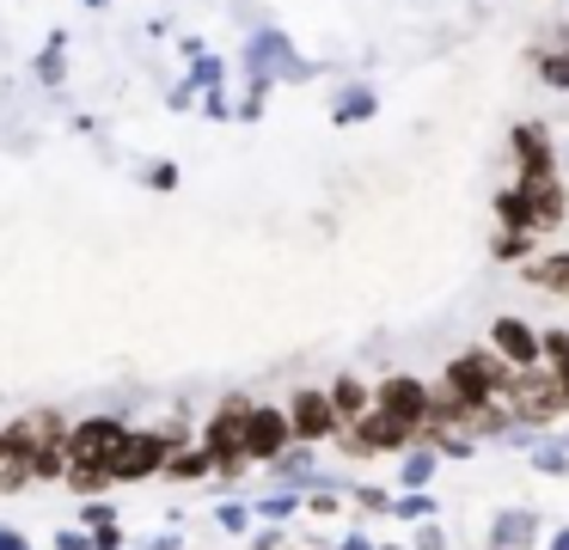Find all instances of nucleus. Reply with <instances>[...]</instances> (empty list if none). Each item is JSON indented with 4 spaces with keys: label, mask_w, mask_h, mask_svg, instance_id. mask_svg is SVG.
Masks as SVG:
<instances>
[{
    "label": "nucleus",
    "mask_w": 569,
    "mask_h": 550,
    "mask_svg": "<svg viewBox=\"0 0 569 550\" xmlns=\"http://www.w3.org/2000/svg\"><path fill=\"white\" fill-rule=\"evenodd\" d=\"M508 373H515V367H502L490 349H466V354H453V361L441 367V391H447V398H459L466 410H478V403L502 398Z\"/></svg>",
    "instance_id": "obj_1"
},
{
    "label": "nucleus",
    "mask_w": 569,
    "mask_h": 550,
    "mask_svg": "<svg viewBox=\"0 0 569 550\" xmlns=\"http://www.w3.org/2000/svg\"><path fill=\"white\" fill-rule=\"evenodd\" d=\"M172 447H184V440H178V428H129L123 447H117V459L104 464V471H111V483H141V477H160L166 459H172Z\"/></svg>",
    "instance_id": "obj_2"
},
{
    "label": "nucleus",
    "mask_w": 569,
    "mask_h": 550,
    "mask_svg": "<svg viewBox=\"0 0 569 550\" xmlns=\"http://www.w3.org/2000/svg\"><path fill=\"white\" fill-rule=\"evenodd\" d=\"M502 410L515 416V422H551V416L569 410V398L545 367H520V373H508V386H502Z\"/></svg>",
    "instance_id": "obj_3"
},
{
    "label": "nucleus",
    "mask_w": 569,
    "mask_h": 550,
    "mask_svg": "<svg viewBox=\"0 0 569 550\" xmlns=\"http://www.w3.org/2000/svg\"><path fill=\"white\" fill-rule=\"evenodd\" d=\"M123 434H129L123 416H80V422H68L62 452H68V464H111Z\"/></svg>",
    "instance_id": "obj_4"
},
{
    "label": "nucleus",
    "mask_w": 569,
    "mask_h": 550,
    "mask_svg": "<svg viewBox=\"0 0 569 550\" xmlns=\"http://www.w3.org/2000/svg\"><path fill=\"white\" fill-rule=\"evenodd\" d=\"M246 410H251V398H227L209 416V428H202V447L214 452V471H227V477L246 464Z\"/></svg>",
    "instance_id": "obj_5"
},
{
    "label": "nucleus",
    "mask_w": 569,
    "mask_h": 550,
    "mask_svg": "<svg viewBox=\"0 0 569 550\" xmlns=\"http://www.w3.org/2000/svg\"><path fill=\"white\" fill-rule=\"evenodd\" d=\"M373 410H386V416H398V422L422 428V422H429V410H435V386H429V379H417V373H386L380 386H373Z\"/></svg>",
    "instance_id": "obj_6"
},
{
    "label": "nucleus",
    "mask_w": 569,
    "mask_h": 550,
    "mask_svg": "<svg viewBox=\"0 0 569 550\" xmlns=\"http://www.w3.org/2000/svg\"><path fill=\"white\" fill-rule=\"evenodd\" d=\"M288 410V434L300 440V447H319V440H337L343 428H337V410H331V398H325L319 386H300L295 398L282 403Z\"/></svg>",
    "instance_id": "obj_7"
},
{
    "label": "nucleus",
    "mask_w": 569,
    "mask_h": 550,
    "mask_svg": "<svg viewBox=\"0 0 569 550\" xmlns=\"http://www.w3.org/2000/svg\"><path fill=\"white\" fill-rule=\"evenodd\" d=\"M490 354H496L502 367H515V373H520V367H545L539 330H532L527 318H515V312H502V318L490 324Z\"/></svg>",
    "instance_id": "obj_8"
},
{
    "label": "nucleus",
    "mask_w": 569,
    "mask_h": 550,
    "mask_svg": "<svg viewBox=\"0 0 569 550\" xmlns=\"http://www.w3.org/2000/svg\"><path fill=\"white\" fill-rule=\"evenodd\" d=\"M343 440H349V452H405V447H417V428L386 410H368L361 422L343 428Z\"/></svg>",
    "instance_id": "obj_9"
},
{
    "label": "nucleus",
    "mask_w": 569,
    "mask_h": 550,
    "mask_svg": "<svg viewBox=\"0 0 569 550\" xmlns=\"http://www.w3.org/2000/svg\"><path fill=\"white\" fill-rule=\"evenodd\" d=\"M288 447H295V434H288V410H276V403H251L246 410V464L251 459H282Z\"/></svg>",
    "instance_id": "obj_10"
},
{
    "label": "nucleus",
    "mask_w": 569,
    "mask_h": 550,
    "mask_svg": "<svg viewBox=\"0 0 569 550\" xmlns=\"http://www.w3.org/2000/svg\"><path fill=\"white\" fill-rule=\"evenodd\" d=\"M508 147H515V159H520V178H557V147H551V129H545V122H515Z\"/></svg>",
    "instance_id": "obj_11"
},
{
    "label": "nucleus",
    "mask_w": 569,
    "mask_h": 550,
    "mask_svg": "<svg viewBox=\"0 0 569 550\" xmlns=\"http://www.w3.org/2000/svg\"><path fill=\"white\" fill-rule=\"evenodd\" d=\"M520 190V208H527V232H545V227H557V220H563V183L557 178H520L515 183Z\"/></svg>",
    "instance_id": "obj_12"
},
{
    "label": "nucleus",
    "mask_w": 569,
    "mask_h": 550,
    "mask_svg": "<svg viewBox=\"0 0 569 550\" xmlns=\"http://www.w3.org/2000/svg\"><path fill=\"white\" fill-rule=\"evenodd\" d=\"M325 398H331V410H337V428L361 422V416L373 410V386H368V379H356V373H337L331 386H325Z\"/></svg>",
    "instance_id": "obj_13"
},
{
    "label": "nucleus",
    "mask_w": 569,
    "mask_h": 550,
    "mask_svg": "<svg viewBox=\"0 0 569 550\" xmlns=\"http://www.w3.org/2000/svg\"><path fill=\"white\" fill-rule=\"evenodd\" d=\"M172 483H202V477H214V452L202 447V440H190V447H172V459H166V471Z\"/></svg>",
    "instance_id": "obj_14"
},
{
    "label": "nucleus",
    "mask_w": 569,
    "mask_h": 550,
    "mask_svg": "<svg viewBox=\"0 0 569 550\" xmlns=\"http://www.w3.org/2000/svg\"><path fill=\"white\" fill-rule=\"evenodd\" d=\"M520 544H539V513H502L490 526V550H520Z\"/></svg>",
    "instance_id": "obj_15"
},
{
    "label": "nucleus",
    "mask_w": 569,
    "mask_h": 550,
    "mask_svg": "<svg viewBox=\"0 0 569 550\" xmlns=\"http://www.w3.org/2000/svg\"><path fill=\"white\" fill-rule=\"evenodd\" d=\"M520 276L532 281V288H545V293H569V251H551V257H532Z\"/></svg>",
    "instance_id": "obj_16"
},
{
    "label": "nucleus",
    "mask_w": 569,
    "mask_h": 550,
    "mask_svg": "<svg viewBox=\"0 0 569 550\" xmlns=\"http://www.w3.org/2000/svg\"><path fill=\"white\" fill-rule=\"evenodd\" d=\"M545 373L563 386V398H569V330H545Z\"/></svg>",
    "instance_id": "obj_17"
},
{
    "label": "nucleus",
    "mask_w": 569,
    "mask_h": 550,
    "mask_svg": "<svg viewBox=\"0 0 569 550\" xmlns=\"http://www.w3.org/2000/svg\"><path fill=\"white\" fill-rule=\"evenodd\" d=\"M68 489H74V496H104V489H111V471H104V464H68V477H62Z\"/></svg>",
    "instance_id": "obj_18"
},
{
    "label": "nucleus",
    "mask_w": 569,
    "mask_h": 550,
    "mask_svg": "<svg viewBox=\"0 0 569 550\" xmlns=\"http://www.w3.org/2000/svg\"><path fill=\"white\" fill-rule=\"evenodd\" d=\"M276 477H282V483H295V489H300V483H312V477H319V471H312V452H307V447H300V452L288 447L282 459H276Z\"/></svg>",
    "instance_id": "obj_19"
},
{
    "label": "nucleus",
    "mask_w": 569,
    "mask_h": 550,
    "mask_svg": "<svg viewBox=\"0 0 569 550\" xmlns=\"http://www.w3.org/2000/svg\"><path fill=\"white\" fill-rule=\"evenodd\" d=\"M435 464H441V452H410V459H405V471H398V483H405V489H429Z\"/></svg>",
    "instance_id": "obj_20"
},
{
    "label": "nucleus",
    "mask_w": 569,
    "mask_h": 550,
    "mask_svg": "<svg viewBox=\"0 0 569 550\" xmlns=\"http://www.w3.org/2000/svg\"><path fill=\"white\" fill-rule=\"evenodd\" d=\"M539 80L557 86V92H569V49H545V56H539Z\"/></svg>",
    "instance_id": "obj_21"
},
{
    "label": "nucleus",
    "mask_w": 569,
    "mask_h": 550,
    "mask_svg": "<svg viewBox=\"0 0 569 550\" xmlns=\"http://www.w3.org/2000/svg\"><path fill=\"white\" fill-rule=\"evenodd\" d=\"M368 110H373V92H368V86H356V92L337 98V122H368Z\"/></svg>",
    "instance_id": "obj_22"
},
{
    "label": "nucleus",
    "mask_w": 569,
    "mask_h": 550,
    "mask_svg": "<svg viewBox=\"0 0 569 550\" xmlns=\"http://www.w3.org/2000/svg\"><path fill=\"white\" fill-rule=\"evenodd\" d=\"M392 513H398V520H435V496L410 489V496H398V501H392Z\"/></svg>",
    "instance_id": "obj_23"
},
{
    "label": "nucleus",
    "mask_w": 569,
    "mask_h": 550,
    "mask_svg": "<svg viewBox=\"0 0 569 550\" xmlns=\"http://www.w3.org/2000/svg\"><path fill=\"white\" fill-rule=\"evenodd\" d=\"M300 508H307V513H343V501H337L331 489H319V496H307Z\"/></svg>",
    "instance_id": "obj_24"
},
{
    "label": "nucleus",
    "mask_w": 569,
    "mask_h": 550,
    "mask_svg": "<svg viewBox=\"0 0 569 550\" xmlns=\"http://www.w3.org/2000/svg\"><path fill=\"white\" fill-rule=\"evenodd\" d=\"M295 508H300V496H288V489H282V496H270V501H263V513H270V520H288Z\"/></svg>",
    "instance_id": "obj_25"
},
{
    "label": "nucleus",
    "mask_w": 569,
    "mask_h": 550,
    "mask_svg": "<svg viewBox=\"0 0 569 550\" xmlns=\"http://www.w3.org/2000/svg\"><path fill=\"white\" fill-rule=\"evenodd\" d=\"M417 550H447V532L435 520H422V532H417Z\"/></svg>",
    "instance_id": "obj_26"
},
{
    "label": "nucleus",
    "mask_w": 569,
    "mask_h": 550,
    "mask_svg": "<svg viewBox=\"0 0 569 550\" xmlns=\"http://www.w3.org/2000/svg\"><path fill=\"white\" fill-rule=\"evenodd\" d=\"M532 464H539V471H551V477H563V471H569V452H557V447H551V452H539Z\"/></svg>",
    "instance_id": "obj_27"
},
{
    "label": "nucleus",
    "mask_w": 569,
    "mask_h": 550,
    "mask_svg": "<svg viewBox=\"0 0 569 550\" xmlns=\"http://www.w3.org/2000/svg\"><path fill=\"white\" fill-rule=\"evenodd\" d=\"M190 80H197V86H214V80H221V61H209V56H202L197 68H190Z\"/></svg>",
    "instance_id": "obj_28"
},
{
    "label": "nucleus",
    "mask_w": 569,
    "mask_h": 550,
    "mask_svg": "<svg viewBox=\"0 0 569 550\" xmlns=\"http://www.w3.org/2000/svg\"><path fill=\"white\" fill-rule=\"evenodd\" d=\"M502 257H527V232H502V244H496Z\"/></svg>",
    "instance_id": "obj_29"
},
{
    "label": "nucleus",
    "mask_w": 569,
    "mask_h": 550,
    "mask_svg": "<svg viewBox=\"0 0 569 550\" xmlns=\"http://www.w3.org/2000/svg\"><path fill=\"white\" fill-rule=\"evenodd\" d=\"M221 526H227V532H246V526H251V513H239L233 501H227V508H221Z\"/></svg>",
    "instance_id": "obj_30"
},
{
    "label": "nucleus",
    "mask_w": 569,
    "mask_h": 550,
    "mask_svg": "<svg viewBox=\"0 0 569 550\" xmlns=\"http://www.w3.org/2000/svg\"><path fill=\"white\" fill-rule=\"evenodd\" d=\"M0 550H26V538H19V532H0Z\"/></svg>",
    "instance_id": "obj_31"
},
{
    "label": "nucleus",
    "mask_w": 569,
    "mask_h": 550,
    "mask_svg": "<svg viewBox=\"0 0 569 550\" xmlns=\"http://www.w3.org/2000/svg\"><path fill=\"white\" fill-rule=\"evenodd\" d=\"M343 550H373V544H368L361 532H349V538H343Z\"/></svg>",
    "instance_id": "obj_32"
},
{
    "label": "nucleus",
    "mask_w": 569,
    "mask_h": 550,
    "mask_svg": "<svg viewBox=\"0 0 569 550\" xmlns=\"http://www.w3.org/2000/svg\"><path fill=\"white\" fill-rule=\"evenodd\" d=\"M551 550H569V526H563V532H557V538H551Z\"/></svg>",
    "instance_id": "obj_33"
},
{
    "label": "nucleus",
    "mask_w": 569,
    "mask_h": 550,
    "mask_svg": "<svg viewBox=\"0 0 569 550\" xmlns=\"http://www.w3.org/2000/svg\"><path fill=\"white\" fill-rule=\"evenodd\" d=\"M386 550H405V544H386Z\"/></svg>",
    "instance_id": "obj_34"
}]
</instances>
